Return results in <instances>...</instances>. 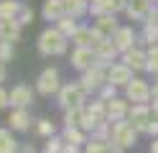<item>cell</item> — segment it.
<instances>
[{"mask_svg":"<svg viewBox=\"0 0 158 153\" xmlns=\"http://www.w3.org/2000/svg\"><path fill=\"white\" fill-rule=\"evenodd\" d=\"M66 46H69V38L56 26L41 31V36H38V54L41 56H61L66 54Z\"/></svg>","mask_w":158,"mask_h":153,"instance_id":"obj_1","label":"cell"},{"mask_svg":"<svg viewBox=\"0 0 158 153\" xmlns=\"http://www.w3.org/2000/svg\"><path fill=\"white\" fill-rule=\"evenodd\" d=\"M105 122H110L107 120V102L105 100L97 97L89 105H84V133H92L100 125H105Z\"/></svg>","mask_w":158,"mask_h":153,"instance_id":"obj_2","label":"cell"},{"mask_svg":"<svg viewBox=\"0 0 158 153\" xmlns=\"http://www.w3.org/2000/svg\"><path fill=\"white\" fill-rule=\"evenodd\" d=\"M107 69L110 66H105V64H97L92 69H87L82 71V77H79V84H82V89L87 92V95H92V92H100L105 84H107Z\"/></svg>","mask_w":158,"mask_h":153,"instance_id":"obj_3","label":"cell"},{"mask_svg":"<svg viewBox=\"0 0 158 153\" xmlns=\"http://www.w3.org/2000/svg\"><path fill=\"white\" fill-rule=\"evenodd\" d=\"M138 140V130L130 125L127 120L120 122H112V146L117 151H125V148H133Z\"/></svg>","mask_w":158,"mask_h":153,"instance_id":"obj_4","label":"cell"},{"mask_svg":"<svg viewBox=\"0 0 158 153\" xmlns=\"http://www.w3.org/2000/svg\"><path fill=\"white\" fill-rule=\"evenodd\" d=\"M61 77H59V69L54 66H46L41 74L36 79V92L44 97H51V95H59V89H61Z\"/></svg>","mask_w":158,"mask_h":153,"instance_id":"obj_5","label":"cell"},{"mask_svg":"<svg viewBox=\"0 0 158 153\" xmlns=\"http://www.w3.org/2000/svg\"><path fill=\"white\" fill-rule=\"evenodd\" d=\"M56 97H59V105H61L64 110H72V107H84L87 92L82 89L79 82H72V84H64L61 89H59Z\"/></svg>","mask_w":158,"mask_h":153,"instance_id":"obj_6","label":"cell"},{"mask_svg":"<svg viewBox=\"0 0 158 153\" xmlns=\"http://www.w3.org/2000/svg\"><path fill=\"white\" fill-rule=\"evenodd\" d=\"M151 92H153V87L148 84L145 79L135 77L130 84L125 87V100H130L133 105H151Z\"/></svg>","mask_w":158,"mask_h":153,"instance_id":"obj_7","label":"cell"},{"mask_svg":"<svg viewBox=\"0 0 158 153\" xmlns=\"http://www.w3.org/2000/svg\"><path fill=\"white\" fill-rule=\"evenodd\" d=\"M153 120V105H133L127 112V122L138 133H148V125Z\"/></svg>","mask_w":158,"mask_h":153,"instance_id":"obj_8","label":"cell"},{"mask_svg":"<svg viewBox=\"0 0 158 153\" xmlns=\"http://www.w3.org/2000/svg\"><path fill=\"white\" fill-rule=\"evenodd\" d=\"M97 64V51L94 49H87V46H74L72 51V66L77 71H87Z\"/></svg>","mask_w":158,"mask_h":153,"instance_id":"obj_9","label":"cell"},{"mask_svg":"<svg viewBox=\"0 0 158 153\" xmlns=\"http://www.w3.org/2000/svg\"><path fill=\"white\" fill-rule=\"evenodd\" d=\"M74 46H87V49H97L105 41V36H100L94 28H87V26H79V31L69 38Z\"/></svg>","mask_w":158,"mask_h":153,"instance_id":"obj_10","label":"cell"},{"mask_svg":"<svg viewBox=\"0 0 158 153\" xmlns=\"http://www.w3.org/2000/svg\"><path fill=\"white\" fill-rule=\"evenodd\" d=\"M33 105V89L28 84H15L10 89V107L13 110H28Z\"/></svg>","mask_w":158,"mask_h":153,"instance_id":"obj_11","label":"cell"},{"mask_svg":"<svg viewBox=\"0 0 158 153\" xmlns=\"http://www.w3.org/2000/svg\"><path fill=\"white\" fill-rule=\"evenodd\" d=\"M135 77H133V69L127 66V64H112L110 69H107V82L110 84H115V87H127L133 82Z\"/></svg>","mask_w":158,"mask_h":153,"instance_id":"obj_12","label":"cell"},{"mask_svg":"<svg viewBox=\"0 0 158 153\" xmlns=\"http://www.w3.org/2000/svg\"><path fill=\"white\" fill-rule=\"evenodd\" d=\"M153 10V0H127L125 13L130 20H148Z\"/></svg>","mask_w":158,"mask_h":153,"instance_id":"obj_13","label":"cell"},{"mask_svg":"<svg viewBox=\"0 0 158 153\" xmlns=\"http://www.w3.org/2000/svg\"><path fill=\"white\" fill-rule=\"evenodd\" d=\"M127 112H130V100H123V97L107 100V120L110 122L127 120Z\"/></svg>","mask_w":158,"mask_h":153,"instance_id":"obj_14","label":"cell"},{"mask_svg":"<svg viewBox=\"0 0 158 153\" xmlns=\"http://www.w3.org/2000/svg\"><path fill=\"white\" fill-rule=\"evenodd\" d=\"M117 28H120V26H117V18H115V13H100V15H94V31H97L100 36H105V38H112Z\"/></svg>","mask_w":158,"mask_h":153,"instance_id":"obj_15","label":"cell"},{"mask_svg":"<svg viewBox=\"0 0 158 153\" xmlns=\"http://www.w3.org/2000/svg\"><path fill=\"white\" fill-rule=\"evenodd\" d=\"M135 31L130 28V26H120L115 31V36H112V44L117 46V51H120V54H125L127 49H133L135 46Z\"/></svg>","mask_w":158,"mask_h":153,"instance_id":"obj_16","label":"cell"},{"mask_svg":"<svg viewBox=\"0 0 158 153\" xmlns=\"http://www.w3.org/2000/svg\"><path fill=\"white\" fill-rule=\"evenodd\" d=\"M123 64H127L133 71H140V69H145V64H148V51H143L140 46L127 49L125 54H123Z\"/></svg>","mask_w":158,"mask_h":153,"instance_id":"obj_17","label":"cell"},{"mask_svg":"<svg viewBox=\"0 0 158 153\" xmlns=\"http://www.w3.org/2000/svg\"><path fill=\"white\" fill-rule=\"evenodd\" d=\"M21 31H23V26L18 20H3L0 18V41L15 44V41H21Z\"/></svg>","mask_w":158,"mask_h":153,"instance_id":"obj_18","label":"cell"},{"mask_svg":"<svg viewBox=\"0 0 158 153\" xmlns=\"http://www.w3.org/2000/svg\"><path fill=\"white\" fill-rule=\"evenodd\" d=\"M94 51H97V61H100V64H105V66H112V59L120 54V51H117V46L112 44V38H105Z\"/></svg>","mask_w":158,"mask_h":153,"instance_id":"obj_19","label":"cell"},{"mask_svg":"<svg viewBox=\"0 0 158 153\" xmlns=\"http://www.w3.org/2000/svg\"><path fill=\"white\" fill-rule=\"evenodd\" d=\"M41 15H44V20H61L64 15H66V10H64V0H46L44 3V8H41Z\"/></svg>","mask_w":158,"mask_h":153,"instance_id":"obj_20","label":"cell"},{"mask_svg":"<svg viewBox=\"0 0 158 153\" xmlns=\"http://www.w3.org/2000/svg\"><path fill=\"white\" fill-rule=\"evenodd\" d=\"M8 122H10V130H18V133H23V130H28V128H31V112H28V110H13L10 112V120H8Z\"/></svg>","mask_w":158,"mask_h":153,"instance_id":"obj_21","label":"cell"},{"mask_svg":"<svg viewBox=\"0 0 158 153\" xmlns=\"http://www.w3.org/2000/svg\"><path fill=\"white\" fill-rule=\"evenodd\" d=\"M21 10H23L21 0H0V18L3 20H18Z\"/></svg>","mask_w":158,"mask_h":153,"instance_id":"obj_22","label":"cell"},{"mask_svg":"<svg viewBox=\"0 0 158 153\" xmlns=\"http://www.w3.org/2000/svg\"><path fill=\"white\" fill-rule=\"evenodd\" d=\"M0 153H21V143L5 128H0Z\"/></svg>","mask_w":158,"mask_h":153,"instance_id":"obj_23","label":"cell"},{"mask_svg":"<svg viewBox=\"0 0 158 153\" xmlns=\"http://www.w3.org/2000/svg\"><path fill=\"white\" fill-rule=\"evenodd\" d=\"M64 10L72 18H82L84 13H89V0H64Z\"/></svg>","mask_w":158,"mask_h":153,"instance_id":"obj_24","label":"cell"},{"mask_svg":"<svg viewBox=\"0 0 158 153\" xmlns=\"http://www.w3.org/2000/svg\"><path fill=\"white\" fill-rule=\"evenodd\" d=\"M61 138H64L66 143H72V146H84V143H87V133H84L82 128H72V125H66L64 133H61Z\"/></svg>","mask_w":158,"mask_h":153,"instance_id":"obj_25","label":"cell"},{"mask_svg":"<svg viewBox=\"0 0 158 153\" xmlns=\"http://www.w3.org/2000/svg\"><path fill=\"white\" fill-rule=\"evenodd\" d=\"M64 122L72 128H82L84 130V107H72V110H64Z\"/></svg>","mask_w":158,"mask_h":153,"instance_id":"obj_26","label":"cell"},{"mask_svg":"<svg viewBox=\"0 0 158 153\" xmlns=\"http://www.w3.org/2000/svg\"><path fill=\"white\" fill-rule=\"evenodd\" d=\"M56 28L61 31V33L66 36V38H72L77 31H79V23H77V18H72V15H64L61 20H56Z\"/></svg>","mask_w":158,"mask_h":153,"instance_id":"obj_27","label":"cell"},{"mask_svg":"<svg viewBox=\"0 0 158 153\" xmlns=\"http://www.w3.org/2000/svg\"><path fill=\"white\" fill-rule=\"evenodd\" d=\"M84 153H120L112 143H97V140H89L87 143V148H84Z\"/></svg>","mask_w":158,"mask_h":153,"instance_id":"obj_28","label":"cell"},{"mask_svg":"<svg viewBox=\"0 0 158 153\" xmlns=\"http://www.w3.org/2000/svg\"><path fill=\"white\" fill-rule=\"evenodd\" d=\"M64 146H66V140H64V138L51 135V138L46 140V146H44V153H64Z\"/></svg>","mask_w":158,"mask_h":153,"instance_id":"obj_29","label":"cell"},{"mask_svg":"<svg viewBox=\"0 0 158 153\" xmlns=\"http://www.w3.org/2000/svg\"><path fill=\"white\" fill-rule=\"evenodd\" d=\"M145 69L151 71V74L158 77V44L148 49V64H145Z\"/></svg>","mask_w":158,"mask_h":153,"instance_id":"obj_30","label":"cell"},{"mask_svg":"<svg viewBox=\"0 0 158 153\" xmlns=\"http://www.w3.org/2000/svg\"><path fill=\"white\" fill-rule=\"evenodd\" d=\"M36 130H38V135L51 138V135H54V122L46 120V117H41V120H38V125H36Z\"/></svg>","mask_w":158,"mask_h":153,"instance_id":"obj_31","label":"cell"},{"mask_svg":"<svg viewBox=\"0 0 158 153\" xmlns=\"http://www.w3.org/2000/svg\"><path fill=\"white\" fill-rule=\"evenodd\" d=\"M13 56H15L13 44H10V41H0V59H3V61H13Z\"/></svg>","mask_w":158,"mask_h":153,"instance_id":"obj_32","label":"cell"},{"mask_svg":"<svg viewBox=\"0 0 158 153\" xmlns=\"http://www.w3.org/2000/svg\"><path fill=\"white\" fill-rule=\"evenodd\" d=\"M18 23H21V26H28V23H33V8H28V5H23V10H21V15H18Z\"/></svg>","mask_w":158,"mask_h":153,"instance_id":"obj_33","label":"cell"},{"mask_svg":"<svg viewBox=\"0 0 158 153\" xmlns=\"http://www.w3.org/2000/svg\"><path fill=\"white\" fill-rule=\"evenodd\" d=\"M115 89H117V87L107 82V84L100 89V100H105V102H107V100H115V97H117V95H115Z\"/></svg>","mask_w":158,"mask_h":153,"instance_id":"obj_34","label":"cell"},{"mask_svg":"<svg viewBox=\"0 0 158 153\" xmlns=\"http://www.w3.org/2000/svg\"><path fill=\"white\" fill-rule=\"evenodd\" d=\"M8 105H10V92H8L3 84H0V110L8 107Z\"/></svg>","mask_w":158,"mask_h":153,"instance_id":"obj_35","label":"cell"},{"mask_svg":"<svg viewBox=\"0 0 158 153\" xmlns=\"http://www.w3.org/2000/svg\"><path fill=\"white\" fill-rule=\"evenodd\" d=\"M5 77H8V61H3V59H0V84L5 82Z\"/></svg>","mask_w":158,"mask_h":153,"instance_id":"obj_36","label":"cell"},{"mask_svg":"<svg viewBox=\"0 0 158 153\" xmlns=\"http://www.w3.org/2000/svg\"><path fill=\"white\" fill-rule=\"evenodd\" d=\"M151 100H153L151 105H153V107L158 110V82H156V84H153V92H151Z\"/></svg>","mask_w":158,"mask_h":153,"instance_id":"obj_37","label":"cell"},{"mask_svg":"<svg viewBox=\"0 0 158 153\" xmlns=\"http://www.w3.org/2000/svg\"><path fill=\"white\" fill-rule=\"evenodd\" d=\"M21 153H36L33 146H21Z\"/></svg>","mask_w":158,"mask_h":153,"instance_id":"obj_38","label":"cell"},{"mask_svg":"<svg viewBox=\"0 0 158 153\" xmlns=\"http://www.w3.org/2000/svg\"><path fill=\"white\" fill-rule=\"evenodd\" d=\"M97 3H102V0H89V5H97Z\"/></svg>","mask_w":158,"mask_h":153,"instance_id":"obj_39","label":"cell"},{"mask_svg":"<svg viewBox=\"0 0 158 153\" xmlns=\"http://www.w3.org/2000/svg\"><path fill=\"white\" fill-rule=\"evenodd\" d=\"M153 3H158V0H153Z\"/></svg>","mask_w":158,"mask_h":153,"instance_id":"obj_40","label":"cell"}]
</instances>
